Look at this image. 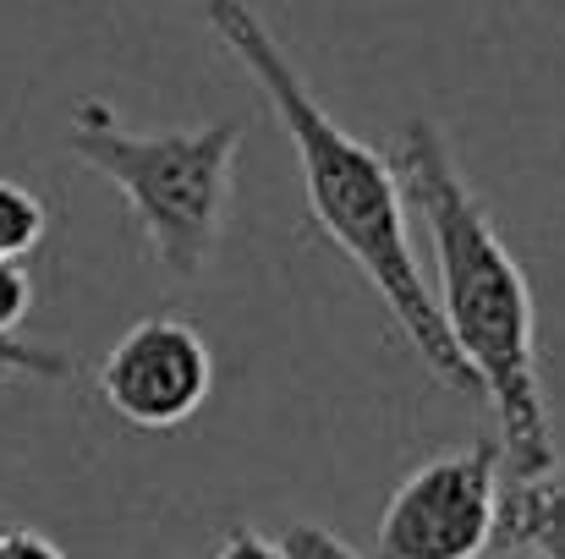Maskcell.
<instances>
[{
	"instance_id": "cell-10",
	"label": "cell",
	"mask_w": 565,
	"mask_h": 559,
	"mask_svg": "<svg viewBox=\"0 0 565 559\" xmlns=\"http://www.w3.org/2000/svg\"><path fill=\"white\" fill-rule=\"evenodd\" d=\"M33 308V280L17 258H0V335H11Z\"/></svg>"
},
{
	"instance_id": "cell-12",
	"label": "cell",
	"mask_w": 565,
	"mask_h": 559,
	"mask_svg": "<svg viewBox=\"0 0 565 559\" xmlns=\"http://www.w3.org/2000/svg\"><path fill=\"white\" fill-rule=\"evenodd\" d=\"M0 559H66L39 533H0Z\"/></svg>"
},
{
	"instance_id": "cell-6",
	"label": "cell",
	"mask_w": 565,
	"mask_h": 559,
	"mask_svg": "<svg viewBox=\"0 0 565 559\" xmlns=\"http://www.w3.org/2000/svg\"><path fill=\"white\" fill-rule=\"evenodd\" d=\"M494 549L522 559H565V461L500 483Z\"/></svg>"
},
{
	"instance_id": "cell-13",
	"label": "cell",
	"mask_w": 565,
	"mask_h": 559,
	"mask_svg": "<svg viewBox=\"0 0 565 559\" xmlns=\"http://www.w3.org/2000/svg\"><path fill=\"white\" fill-rule=\"evenodd\" d=\"M489 559H522V555H489Z\"/></svg>"
},
{
	"instance_id": "cell-4",
	"label": "cell",
	"mask_w": 565,
	"mask_h": 559,
	"mask_svg": "<svg viewBox=\"0 0 565 559\" xmlns=\"http://www.w3.org/2000/svg\"><path fill=\"white\" fill-rule=\"evenodd\" d=\"M505 461L494 439H472L412 466L384 516H379V555L384 559H483L494 549Z\"/></svg>"
},
{
	"instance_id": "cell-2",
	"label": "cell",
	"mask_w": 565,
	"mask_h": 559,
	"mask_svg": "<svg viewBox=\"0 0 565 559\" xmlns=\"http://www.w3.org/2000/svg\"><path fill=\"white\" fill-rule=\"evenodd\" d=\"M390 165L401 176L406 208L428 225L439 280L434 308L445 319L450 346L478 378V400L500 422V461L511 477H533L555 461L550 400L539 378L533 286L434 121H406L401 143L390 149Z\"/></svg>"
},
{
	"instance_id": "cell-11",
	"label": "cell",
	"mask_w": 565,
	"mask_h": 559,
	"mask_svg": "<svg viewBox=\"0 0 565 559\" xmlns=\"http://www.w3.org/2000/svg\"><path fill=\"white\" fill-rule=\"evenodd\" d=\"M214 559H280V544L253 533V527H236V533H225V544L214 549Z\"/></svg>"
},
{
	"instance_id": "cell-8",
	"label": "cell",
	"mask_w": 565,
	"mask_h": 559,
	"mask_svg": "<svg viewBox=\"0 0 565 559\" xmlns=\"http://www.w3.org/2000/svg\"><path fill=\"white\" fill-rule=\"evenodd\" d=\"M77 373L72 352L61 346H33L22 335H0V378H28V384H66Z\"/></svg>"
},
{
	"instance_id": "cell-1",
	"label": "cell",
	"mask_w": 565,
	"mask_h": 559,
	"mask_svg": "<svg viewBox=\"0 0 565 559\" xmlns=\"http://www.w3.org/2000/svg\"><path fill=\"white\" fill-rule=\"evenodd\" d=\"M203 22L231 50V61L258 83V94L269 99V110L280 121V132L291 138L313 225L363 269V280L379 291V302L390 308L395 330L412 341L423 368L439 384L461 389V395H478V378L467 368V357L445 335V319L434 308V286L423 280L412 225H406L412 208H406V192H401L390 154H379L374 143L347 132L313 99L308 77L291 61V50L280 44V33L264 22V11L253 0H209Z\"/></svg>"
},
{
	"instance_id": "cell-3",
	"label": "cell",
	"mask_w": 565,
	"mask_h": 559,
	"mask_svg": "<svg viewBox=\"0 0 565 559\" xmlns=\"http://www.w3.org/2000/svg\"><path fill=\"white\" fill-rule=\"evenodd\" d=\"M66 154L83 160L99 182H110L127 197L132 225L166 275L198 280L214 264V247H220L225 214H231L236 154H242L236 121L127 132L116 105L88 94L72 105Z\"/></svg>"
},
{
	"instance_id": "cell-7",
	"label": "cell",
	"mask_w": 565,
	"mask_h": 559,
	"mask_svg": "<svg viewBox=\"0 0 565 559\" xmlns=\"http://www.w3.org/2000/svg\"><path fill=\"white\" fill-rule=\"evenodd\" d=\"M50 230V214L44 203L28 192V186L6 182L0 176V258H28Z\"/></svg>"
},
{
	"instance_id": "cell-9",
	"label": "cell",
	"mask_w": 565,
	"mask_h": 559,
	"mask_svg": "<svg viewBox=\"0 0 565 559\" xmlns=\"http://www.w3.org/2000/svg\"><path fill=\"white\" fill-rule=\"evenodd\" d=\"M275 544H280V559H363L341 533H330V527H319V522H297V527H286Z\"/></svg>"
},
{
	"instance_id": "cell-5",
	"label": "cell",
	"mask_w": 565,
	"mask_h": 559,
	"mask_svg": "<svg viewBox=\"0 0 565 559\" xmlns=\"http://www.w3.org/2000/svg\"><path fill=\"white\" fill-rule=\"evenodd\" d=\"M209 384H214L209 341L182 319H138L99 363L105 406L149 433L182 428L209 400Z\"/></svg>"
}]
</instances>
